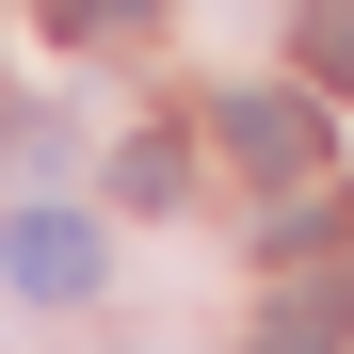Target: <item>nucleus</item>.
<instances>
[{
    "label": "nucleus",
    "mask_w": 354,
    "mask_h": 354,
    "mask_svg": "<svg viewBox=\"0 0 354 354\" xmlns=\"http://www.w3.org/2000/svg\"><path fill=\"white\" fill-rule=\"evenodd\" d=\"M129 17H145V0H48V32H65V48H113Z\"/></svg>",
    "instance_id": "nucleus-7"
},
{
    "label": "nucleus",
    "mask_w": 354,
    "mask_h": 354,
    "mask_svg": "<svg viewBox=\"0 0 354 354\" xmlns=\"http://www.w3.org/2000/svg\"><path fill=\"white\" fill-rule=\"evenodd\" d=\"M338 194H322V177H306V194H290V209H258V258H338Z\"/></svg>",
    "instance_id": "nucleus-5"
},
{
    "label": "nucleus",
    "mask_w": 354,
    "mask_h": 354,
    "mask_svg": "<svg viewBox=\"0 0 354 354\" xmlns=\"http://www.w3.org/2000/svg\"><path fill=\"white\" fill-rule=\"evenodd\" d=\"M258 354H354V290H338V274L274 290V306H258Z\"/></svg>",
    "instance_id": "nucleus-3"
},
{
    "label": "nucleus",
    "mask_w": 354,
    "mask_h": 354,
    "mask_svg": "<svg viewBox=\"0 0 354 354\" xmlns=\"http://www.w3.org/2000/svg\"><path fill=\"white\" fill-rule=\"evenodd\" d=\"M209 129H225V161H242V177H274V194H306V177H322V97H274V81H242Z\"/></svg>",
    "instance_id": "nucleus-1"
},
{
    "label": "nucleus",
    "mask_w": 354,
    "mask_h": 354,
    "mask_svg": "<svg viewBox=\"0 0 354 354\" xmlns=\"http://www.w3.org/2000/svg\"><path fill=\"white\" fill-rule=\"evenodd\" d=\"M113 194H129V209H177V194H194V145H177V129H129V145H113Z\"/></svg>",
    "instance_id": "nucleus-4"
},
{
    "label": "nucleus",
    "mask_w": 354,
    "mask_h": 354,
    "mask_svg": "<svg viewBox=\"0 0 354 354\" xmlns=\"http://www.w3.org/2000/svg\"><path fill=\"white\" fill-rule=\"evenodd\" d=\"M290 48H306L322 97H354V0H306V32H290Z\"/></svg>",
    "instance_id": "nucleus-6"
},
{
    "label": "nucleus",
    "mask_w": 354,
    "mask_h": 354,
    "mask_svg": "<svg viewBox=\"0 0 354 354\" xmlns=\"http://www.w3.org/2000/svg\"><path fill=\"white\" fill-rule=\"evenodd\" d=\"M97 274H113L97 209H17V225H0V290H32V306H81Z\"/></svg>",
    "instance_id": "nucleus-2"
}]
</instances>
